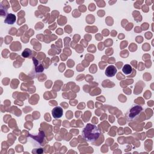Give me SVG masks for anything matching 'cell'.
Masks as SVG:
<instances>
[{"mask_svg":"<svg viewBox=\"0 0 154 154\" xmlns=\"http://www.w3.org/2000/svg\"><path fill=\"white\" fill-rule=\"evenodd\" d=\"M63 114V110L60 107H56L52 110V115L54 118L59 119L61 118Z\"/></svg>","mask_w":154,"mask_h":154,"instance_id":"obj_4","label":"cell"},{"mask_svg":"<svg viewBox=\"0 0 154 154\" xmlns=\"http://www.w3.org/2000/svg\"><path fill=\"white\" fill-rule=\"evenodd\" d=\"M16 16L12 13H9L5 18L4 22L9 25H13L16 22Z\"/></svg>","mask_w":154,"mask_h":154,"instance_id":"obj_6","label":"cell"},{"mask_svg":"<svg viewBox=\"0 0 154 154\" xmlns=\"http://www.w3.org/2000/svg\"><path fill=\"white\" fill-rule=\"evenodd\" d=\"M33 64L35 67V72L37 73H41L44 70V67L42 64V63L40 61L37 60L36 58H33Z\"/></svg>","mask_w":154,"mask_h":154,"instance_id":"obj_3","label":"cell"},{"mask_svg":"<svg viewBox=\"0 0 154 154\" xmlns=\"http://www.w3.org/2000/svg\"><path fill=\"white\" fill-rule=\"evenodd\" d=\"M117 73V69L114 66L110 65L106 68L105 73L108 77H113Z\"/></svg>","mask_w":154,"mask_h":154,"instance_id":"obj_5","label":"cell"},{"mask_svg":"<svg viewBox=\"0 0 154 154\" xmlns=\"http://www.w3.org/2000/svg\"><path fill=\"white\" fill-rule=\"evenodd\" d=\"M122 72L125 75H128L132 73L133 67L130 64H125L122 67Z\"/></svg>","mask_w":154,"mask_h":154,"instance_id":"obj_7","label":"cell"},{"mask_svg":"<svg viewBox=\"0 0 154 154\" xmlns=\"http://www.w3.org/2000/svg\"><path fill=\"white\" fill-rule=\"evenodd\" d=\"M33 55V51L29 48H26L22 53V56L24 58H31Z\"/></svg>","mask_w":154,"mask_h":154,"instance_id":"obj_8","label":"cell"},{"mask_svg":"<svg viewBox=\"0 0 154 154\" xmlns=\"http://www.w3.org/2000/svg\"><path fill=\"white\" fill-rule=\"evenodd\" d=\"M101 135V133L96 125L88 124L84 128L82 131V136L83 138L89 143H95L99 139Z\"/></svg>","mask_w":154,"mask_h":154,"instance_id":"obj_1","label":"cell"},{"mask_svg":"<svg viewBox=\"0 0 154 154\" xmlns=\"http://www.w3.org/2000/svg\"><path fill=\"white\" fill-rule=\"evenodd\" d=\"M143 111V108L141 105L137 104H134L132 105L128 109L126 113L127 121L129 122H132L137 120Z\"/></svg>","mask_w":154,"mask_h":154,"instance_id":"obj_2","label":"cell"}]
</instances>
